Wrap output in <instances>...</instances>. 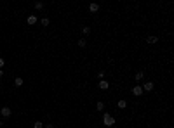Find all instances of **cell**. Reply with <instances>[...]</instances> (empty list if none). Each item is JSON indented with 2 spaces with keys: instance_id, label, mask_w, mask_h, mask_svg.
<instances>
[{
  "instance_id": "obj_1",
  "label": "cell",
  "mask_w": 174,
  "mask_h": 128,
  "mask_svg": "<svg viewBox=\"0 0 174 128\" xmlns=\"http://www.w3.org/2000/svg\"><path fill=\"white\" fill-rule=\"evenodd\" d=\"M103 123L106 125V127H113V125H115V118H113V116H110L108 113H104V114H103Z\"/></svg>"
},
{
  "instance_id": "obj_2",
  "label": "cell",
  "mask_w": 174,
  "mask_h": 128,
  "mask_svg": "<svg viewBox=\"0 0 174 128\" xmlns=\"http://www.w3.org/2000/svg\"><path fill=\"white\" fill-rule=\"evenodd\" d=\"M0 114H2L4 118L11 116V107H7V106H5V107H2V109H0Z\"/></svg>"
},
{
  "instance_id": "obj_3",
  "label": "cell",
  "mask_w": 174,
  "mask_h": 128,
  "mask_svg": "<svg viewBox=\"0 0 174 128\" xmlns=\"http://www.w3.org/2000/svg\"><path fill=\"white\" fill-rule=\"evenodd\" d=\"M132 94H134V95H136V97H139V95H141V94H143V88H141L139 85H136V87L132 88Z\"/></svg>"
},
{
  "instance_id": "obj_4",
  "label": "cell",
  "mask_w": 174,
  "mask_h": 128,
  "mask_svg": "<svg viewBox=\"0 0 174 128\" xmlns=\"http://www.w3.org/2000/svg\"><path fill=\"white\" fill-rule=\"evenodd\" d=\"M141 88H143V90H146V92H150V90H153V83H151V81H148V83H144Z\"/></svg>"
},
{
  "instance_id": "obj_5",
  "label": "cell",
  "mask_w": 174,
  "mask_h": 128,
  "mask_svg": "<svg viewBox=\"0 0 174 128\" xmlns=\"http://www.w3.org/2000/svg\"><path fill=\"white\" fill-rule=\"evenodd\" d=\"M89 10L94 14V12H98V10H99V5H98V3H91V5H89Z\"/></svg>"
},
{
  "instance_id": "obj_6",
  "label": "cell",
  "mask_w": 174,
  "mask_h": 128,
  "mask_svg": "<svg viewBox=\"0 0 174 128\" xmlns=\"http://www.w3.org/2000/svg\"><path fill=\"white\" fill-rule=\"evenodd\" d=\"M108 87H110V83H108V81H104V80L99 81V88H101V90H106Z\"/></svg>"
},
{
  "instance_id": "obj_7",
  "label": "cell",
  "mask_w": 174,
  "mask_h": 128,
  "mask_svg": "<svg viewBox=\"0 0 174 128\" xmlns=\"http://www.w3.org/2000/svg\"><path fill=\"white\" fill-rule=\"evenodd\" d=\"M117 106H118V109H125V107H127V102L122 99V100H118V104H117Z\"/></svg>"
},
{
  "instance_id": "obj_8",
  "label": "cell",
  "mask_w": 174,
  "mask_h": 128,
  "mask_svg": "<svg viewBox=\"0 0 174 128\" xmlns=\"http://www.w3.org/2000/svg\"><path fill=\"white\" fill-rule=\"evenodd\" d=\"M157 42H158V40H157V36H148V43H151V45H153V43H157Z\"/></svg>"
},
{
  "instance_id": "obj_9",
  "label": "cell",
  "mask_w": 174,
  "mask_h": 128,
  "mask_svg": "<svg viewBox=\"0 0 174 128\" xmlns=\"http://www.w3.org/2000/svg\"><path fill=\"white\" fill-rule=\"evenodd\" d=\"M14 85H16V87H21V85H23V78H16V80H14Z\"/></svg>"
},
{
  "instance_id": "obj_10",
  "label": "cell",
  "mask_w": 174,
  "mask_h": 128,
  "mask_svg": "<svg viewBox=\"0 0 174 128\" xmlns=\"http://www.w3.org/2000/svg\"><path fill=\"white\" fill-rule=\"evenodd\" d=\"M35 23H37V17H35V16H30V17H28V24H35Z\"/></svg>"
},
{
  "instance_id": "obj_11",
  "label": "cell",
  "mask_w": 174,
  "mask_h": 128,
  "mask_svg": "<svg viewBox=\"0 0 174 128\" xmlns=\"http://www.w3.org/2000/svg\"><path fill=\"white\" fill-rule=\"evenodd\" d=\"M134 78H136V81H139V80H143V71H138Z\"/></svg>"
},
{
  "instance_id": "obj_12",
  "label": "cell",
  "mask_w": 174,
  "mask_h": 128,
  "mask_svg": "<svg viewBox=\"0 0 174 128\" xmlns=\"http://www.w3.org/2000/svg\"><path fill=\"white\" fill-rule=\"evenodd\" d=\"M33 128H44V123H40V121H35V123H33Z\"/></svg>"
},
{
  "instance_id": "obj_13",
  "label": "cell",
  "mask_w": 174,
  "mask_h": 128,
  "mask_svg": "<svg viewBox=\"0 0 174 128\" xmlns=\"http://www.w3.org/2000/svg\"><path fill=\"white\" fill-rule=\"evenodd\" d=\"M96 107H98V111H103V109H104V104H103V102H98V104H96Z\"/></svg>"
},
{
  "instance_id": "obj_14",
  "label": "cell",
  "mask_w": 174,
  "mask_h": 128,
  "mask_svg": "<svg viewBox=\"0 0 174 128\" xmlns=\"http://www.w3.org/2000/svg\"><path fill=\"white\" fill-rule=\"evenodd\" d=\"M42 7H44V3H42V2H37V3H35V9H37V10H40Z\"/></svg>"
},
{
  "instance_id": "obj_15",
  "label": "cell",
  "mask_w": 174,
  "mask_h": 128,
  "mask_svg": "<svg viewBox=\"0 0 174 128\" xmlns=\"http://www.w3.org/2000/svg\"><path fill=\"white\" fill-rule=\"evenodd\" d=\"M85 43H87V42H85L84 38H80V40H78V47H85Z\"/></svg>"
},
{
  "instance_id": "obj_16",
  "label": "cell",
  "mask_w": 174,
  "mask_h": 128,
  "mask_svg": "<svg viewBox=\"0 0 174 128\" xmlns=\"http://www.w3.org/2000/svg\"><path fill=\"white\" fill-rule=\"evenodd\" d=\"M82 31L85 33V35H89V33H91V28H89V26H84V28H82Z\"/></svg>"
},
{
  "instance_id": "obj_17",
  "label": "cell",
  "mask_w": 174,
  "mask_h": 128,
  "mask_svg": "<svg viewBox=\"0 0 174 128\" xmlns=\"http://www.w3.org/2000/svg\"><path fill=\"white\" fill-rule=\"evenodd\" d=\"M40 23H42V26H47V24H49V19H47V17H44Z\"/></svg>"
},
{
  "instance_id": "obj_18",
  "label": "cell",
  "mask_w": 174,
  "mask_h": 128,
  "mask_svg": "<svg viewBox=\"0 0 174 128\" xmlns=\"http://www.w3.org/2000/svg\"><path fill=\"white\" fill-rule=\"evenodd\" d=\"M4 64H5V61H4V59L0 57V67H4Z\"/></svg>"
},
{
  "instance_id": "obj_19",
  "label": "cell",
  "mask_w": 174,
  "mask_h": 128,
  "mask_svg": "<svg viewBox=\"0 0 174 128\" xmlns=\"http://www.w3.org/2000/svg\"><path fill=\"white\" fill-rule=\"evenodd\" d=\"M44 128H54V127H52V125H45Z\"/></svg>"
},
{
  "instance_id": "obj_20",
  "label": "cell",
  "mask_w": 174,
  "mask_h": 128,
  "mask_svg": "<svg viewBox=\"0 0 174 128\" xmlns=\"http://www.w3.org/2000/svg\"><path fill=\"white\" fill-rule=\"evenodd\" d=\"M2 74H4V71H2V69H0V76H2Z\"/></svg>"
},
{
  "instance_id": "obj_21",
  "label": "cell",
  "mask_w": 174,
  "mask_h": 128,
  "mask_svg": "<svg viewBox=\"0 0 174 128\" xmlns=\"http://www.w3.org/2000/svg\"><path fill=\"white\" fill-rule=\"evenodd\" d=\"M0 125H2V120H0Z\"/></svg>"
}]
</instances>
